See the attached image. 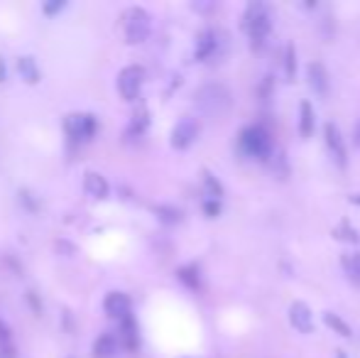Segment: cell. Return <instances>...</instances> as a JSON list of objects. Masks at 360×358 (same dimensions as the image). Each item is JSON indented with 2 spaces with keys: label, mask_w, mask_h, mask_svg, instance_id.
<instances>
[{
  "label": "cell",
  "mask_w": 360,
  "mask_h": 358,
  "mask_svg": "<svg viewBox=\"0 0 360 358\" xmlns=\"http://www.w3.org/2000/svg\"><path fill=\"white\" fill-rule=\"evenodd\" d=\"M196 108L209 118H221L231 111L233 106V96L226 86L221 84H206L196 91Z\"/></svg>",
  "instance_id": "1"
},
{
  "label": "cell",
  "mask_w": 360,
  "mask_h": 358,
  "mask_svg": "<svg viewBox=\"0 0 360 358\" xmlns=\"http://www.w3.org/2000/svg\"><path fill=\"white\" fill-rule=\"evenodd\" d=\"M243 29L250 35L253 44L260 47L265 37L270 35V29H272V15H270L268 5H262V3H250L243 12Z\"/></svg>",
  "instance_id": "2"
},
{
  "label": "cell",
  "mask_w": 360,
  "mask_h": 358,
  "mask_svg": "<svg viewBox=\"0 0 360 358\" xmlns=\"http://www.w3.org/2000/svg\"><path fill=\"white\" fill-rule=\"evenodd\" d=\"M240 150L253 159H268L272 155V136L262 125H248L240 130Z\"/></svg>",
  "instance_id": "3"
},
{
  "label": "cell",
  "mask_w": 360,
  "mask_h": 358,
  "mask_svg": "<svg viewBox=\"0 0 360 358\" xmlns=\"http://www.w3.org/2000/svg\"><path fill=\"white\" fill-rule=\"evenodd\" d=\"M152 18L145 8H128L123 12V32H125V42L128 44H140L150 37Z\"/></svg>",
  "instance_id": "4"
},
{
  "label": "cell",
  "mask_w": 360,
  "mask_h": 358,
  "mask_svg": "<svg viewBox=\"0 0 360 358\" xmlns=\"http://www.w3.org/2000/svg\"><path fill=\"white\" fill-rule=\"evenodd\" d=\"M64 130L74 142H88L99 130V120L93 113H71L64 120Z\"/></svg>",
  "instance_id": "5"
},
{
  "label": "cell",
  "mask_w": 360,
  "mask_h": 358,
  "mask_svg": "<svg viewBox=\"0 0 360 358\" xmlns=\"http://www.w3.org/2000/svg\"><path fill=\"white\" fill-rule=\"evenodd\" d=\"M145 81V69L138 64H130L118 74V94L125 101H135L140 96V88Z\"/></svg>",
  "instance_id": "6"
},
{
  "label": "cell",
  "mask_w": 360,
  "mask_h": 358,
  "mask_svg": "<svg viewBox=\"0 0 360 358\" xmlns=\"http://www.w3.org/2000/svg\"><path fill=\"white\" fill-rule=\"evenodd\" d=\"M198 130H201V125H198L196 118H181L179 123L175 125V130H172V147L175 150H186V147H192L194 140L198 138Z\"/></svg>",
  "instance_id": "7"
},
{
  "label": "cell",
  "mask_w": 360,
  "mask_h": 358,
  "mask_svg": "<svg viewBox=\"0 0 360 358\" xmlns=\"http://www.w3.org/2000/svg\"><path fill=\"white\" fill-rule=\"evenodd\" d=\"M324 138H326V147H329L333 162H336L338 167H346V162H348V153H346V142H343L341 130H338L333 123H326Z\"/></svg>",
  "instance_id": "8"
},
{
  "label": "cell",
  "mask_w": 360,
  "mask_h": 358,
  "mask_svg": "<svg viewBox=\"0 0 360 358\" xmlns=\"http://www.w3.org/2000/svg\"><path fill=\"white\" fill-rule=\"evenodd\" d=\"M130 309H133V302H130V297L125 292H108V294H105L103 311L111 319H118V322H120L123 317L133 314Z\"/></svg>",
  "instance_id": "9"
},
{
  "label": "cell",
  "mask_w": 360,
  "mask_h": 358,
  "mask_svg": "<svg viewBox=\"0 0 360 358\" xmlns=\"http://www.w3.org/2000/svg\"><path fill=\"white\" fill-rule=\"evenodd\" d=\"M290 322L296 331H302V334H311L314 331V314L309 309L307 302H294L290 307Z\"/></svg>",
  "instance_id": "10"
},
{
  "label": "cell",
  "mask_w": 360,
  "mask_h": 358,
  "mask_svg": "<svg viewBox=\"0 0 360 358\" xmlns=\"http://www.w3.org/2000/svg\"><path fill=\"white\" fill-rule=\"evenodd\" d=\"M118 344L125 346L128 351H138L140 348V329H138V322H135L133 314L120 319V329H118Z\"/></svg>",
  "instance_id": "11"
},
{
  "label": "cell",
  "mask_w": 360,
  "mask_h": 358,
  "mask_svg": "<svg viewBox=\"0 0 360 358\" xmlns=\"http://www.w3.org/2000/svg\"><path fill=\"white\" fill-rule=\"evenodd\" d=\"M83 189H86V194L93 196V199H108V194H111L108 179H105L101 172H86V175H83Z\"/></svg>",
  "instance_id": "12"
},
{
  "label": "cell",
  "mask_w": 360,
  "mask_h": 358,
  "mask_svg": "<svg viewBox=\"0 0 360 358\" xmlns=\"http://www.w3.org/2000/svg\"><path fill=\"white\" fill-rule=\"evenodd\" d=\"M307 79H309V86L314 88L319 96L329 94V71L321 62H311L307 66Z\"/></svg>",
  "instance_id": "13"
},
{
  "label": "cell",
  "mask_w": 360,
  "mask_h": 358,
  "mask_svg": "<svg viewBox=\"0 0 360 358\" xmlns=\"http://www.w3.org/2000/svg\"><path fill=\"white\" fill-rule=\"evenodd\" d=\"M216 49H218V35H216L214 29H203L196 40V52H194V57H196L198 62H206V59L214 57Z\"/></svg>",
  "instance_id": "14"
},
{
  "label": "cell",
  "mask_w": 360,
  "mask_h": 358,
  "mask_svg": "<svg viewBox=\"0 0 360 358\" xmlns=\"http://www.w3.org/2000/svg\"><path fill=\"white\" fill-rule=\"evenodd\" d=\"M118 348H120V344H118L116 334L105 331L93 341V358H116Z\"/></svg>",
  "instance_id": "15"
},
{
  "label": "cell",
  "mask_w": 360,
  "mask_h": 358,
  "mask_svg": "<svg viewBox=\"0 0 360 358\" xmlns=\"http://www.w3.org/2000/svg\"><path fill=\"white\" fill-rule=\"evenodd\" d=\"M314 106L309 101H302L299 103V136L302 138H311L314 133Z\"/></svg>",
  "instance_id": "16"
},
{
  "label": "cell",
  "mask_w": 360,
  "mask_h": 358,
  "mask_svg": "<svg viewBox=\"0 0 360 358\" xmlns=\"http://www.w3.org/2000/svg\"><path fill=\"white\" fill-rule=\"evenodd\" d=\"M18 71H20V77H23L27 84H37L42 79V71H40V66H37L35 57H20L18 59Z\"/></svg>",
  "instance_id": "17"
},
{
  "label": "cell",
  "mask_w": 360,
  "mask_h": 358,
  "mask_svg": "<svg viewBox=\"0 0 360 358\" xmlns=\"http://www.w3.org/2000/svg\"><path fill=\"white\" fill-rule=\"evenodd\" d=\"M177 277H179L181 282H184L189 290H198L201 287V272H198V265H184V268H179L177 270Z\"/></svg>",
  "instance_id": "18"
},
{
  "label": "cell",
  "mask_w": 360,
  "mask_h": 358,
  "mask_svg": "<svg viewBox=\"0 0 360 358\" xmlns=\"http://www.w3.org/2000/svg\"><path fill=\"white\" fill-rule=\"evenodd\" d=\"M341 265L350 280L360 282V253H346V255L341 258Z\"/></svg>",
  "instance_id": "19"
},
{
  "label": "cell",
  "mask_w": 360,
  "mask_h": 358,
  "mask_svg": "<svg viewBox=\"0 0 360 358\" xmlns=\"http://www.w3.org/2000/svg\"><path fill=\"white\" fill-rule=\"evenodd\" d=\"M147 125H150V116H147V111H138L133 116V120H130V125H128V136L140 138L147 130Z\"/></svg>",
  "instance_id": "20"
},
{
  "label": "cell",
  "mask_w": 360,
  "mask_h": 358,
  "mask_svg": "<svg viewBox=\"0 0 360 358\" xmlns=\"http://www.w3.org/2000/svg\"><path fill=\"white\" fill-rule=\"evenodd\" d=\"M324 324H326V327H331V329L336 331L338 336H346V339L350 336V327L343 322L338 314H333V311H324Z\"/></svg>",
  "instance_id": "21"
},
{
  "label": "cell",
  "mask_w": 360,
  "mask_h": 358,
  "mask_svg": "<svg viewBox=\"0 0 360 358\" xmlns=\"http://www.w3.org/2000/svg\"><path fill=\"white\" fill-rule=\"evenodd\" d=\"M203 187H206V194H209V199L221 201L223 187L218 184V179H216V177L211 175V172H203Z\"/></svg>",
  "instance_id": "22"
},
{
  "label": "cell",
  "mask_w": 360,
  "mask_h": 358,
  "mask_svg": "<svg viewBox=\"0 0 360 358\" xmlns=\"http://www.w3.org/2000/svg\"><path fill=\"white\" fill-rule=\"evenodd\" d=\"M155 214H157V218L162 223H179L181 216H184V214H181L179 209H175V206H157Z\"/></svg>",
  "instance_id": "23"
},
{
  "label": "cell",
  "mask_w": 360,
  "mask_h": 358,
  "mask_svg": "<svg viewBox=\"0 0 360 358\" xmlns=\"http://www.w3.org/2000/svg\"><path fill=\"white\" fill-rule=\"evenodd\" d=\"M285 71H287V79L294 81V77H296V49H294V44H290L287 52H285Z\"/></svg>",
  "instance_id": "24"
},
{
  "label": "cell",
  "mask_w": 360,
  "mask_h": 358,
  "mask_svg": "<svg viewBox=\"0 0 360 358\" xmlns=\"http://www.w3.org/2000/svg\"><path fill=\"white\" fill-rule=\"evenodd\" d=\"M336 233H338L336 238H346V241H353V243H358V238H360L358 231H355L348 221H343V223H341V229H338Z\"/></svg>",
  "instance_id": "25"
},
{
  "label": "cell",
  "mask_w": 360,
  "mask_h": 358,
  "mask_svg": "<svg viewBox=\"0 0 360 358\" xmlns=\"http://www.w3.org/2000/svg\"><path fill=\"white\" fill-rule=\"evenodd\" d=\"M64 8H66L64 0H49V3H44V5H42V12H44L47 18H54V15H57V12H62Z\"/></svg>",
  "instance_id": "26"
},
{
  "label": "cell",
  "mask_w": 360,
  "mask_h": 358,
  "mask_svg": "<svg viewBox=\"0 0 360 358\" xmlns=\"http://www.w3.org/2000/svg\"><path fill=\"white\" fill-rule=\"evenodd\" d=\"M203 214L211 218H216L218 214H221V201H216V199H206L203 201Z\"/></svg>",
  "instance_id": "27"
},
{
  "label": "cell",
  "mask_w": 360,
  "mask_h": 358,
  "mask_svg": "<svg viewBox=\"0 0 360 358\" xmlns=\"http://www.w3.org/2000/svg\"><path fill=\"white\" fill-rule=\"evenodd\" d=\"M20 204L27 206V212H37V199L27 192V189H23V192H20Z\"/></svg>",
  "instance_id": "28"
},
{
  "label": "cell",
  "mask_w": 360,
  "mask_h": 358,
  "mask_svg": "<svg viewBox=\"0 0 360 358\" xmlns=\"http://www.w3.org/2000/svg\"><path fill=\"white\" fill-rule=\"evenodd\" d=\"M27 302H29V305H32V309H35L37 314H40V311H42V305H40V302H37L35 292H27Z\"/></svg>",
  "instance_id": "29"
},
{
  "label": "cell",
  "mask_w": 360,
  "mask_h": 358,
  "mask_svg": "<svg viewBox=\"0 0 360 358\" xmlns=\"http://www.w3.org/2000/svg\"><path fill=\"white\" fill-rule=\"evenodd\" d=\"M5 79H8V66H5V59L0 57V84L5 81Z\"/></svg>",
  "instance_id": "30"
},
{
  "label": "cell",
  "mask_w": 360,
  "mask_h": 358,
  "mask_svg": "<svg viewBox=\"0 0 360 358\" xmlns=\"http://www.w3.org/2000/svg\"><path fill=\"white\" fill-rule=\"evenodd\" d=\"M0 341H8V327L0 322Z\"/></svg>",
  "instance_id": "31"
},
{
  "label": "cell",
  "mask_w": 360,
  "mask_h": 358,
  "mask_svg": "<svg viewBox=\"0 0 360 358\" xmlns=\"http://www.w3.org/2000/svg\"><path fill=\"white\" fill-rule=\"evenodd\" d=\"M350 201H353V204H358V206H360V194H353V196H350Z\"/></svg>",
  "instance_id": "32"
},
{
  "label": "cell",
  "mask_w": 360,
  "mask_h": 358,
  "mask_svg": "<svg viewBox=\"0 0 360 358\" xmlns=\"http://www.w3.org/2000/svg\"><path fill=\"white\" fill-rule=\"evenodd\" d=\"M336 358H348V356H346V351H341V348H338V351H336Z\"/></svg>",
  "instance_id": "33"
},
{
  "label": "cell",
  "mask_w": 360,
  "mask_h": 358,
  "mask_svg": "<svg viewBox=\"0 0 360 358\" xmlns=\"http://www.w3.org/2000/svg\"><path fill=\"white\" fill-rule=\"evenodd\" d=\"M355 142L360 145V123H358V130H355Z\"/></svg>",
  "instance_id": "34"
}]
</instances>
